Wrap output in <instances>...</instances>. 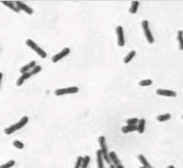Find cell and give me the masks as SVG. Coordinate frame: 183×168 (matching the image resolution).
Segmentation results:
<instances>
[{
  "label": "cell",
  "instance_id": "1",
  "mask_svg": "<svg viewBox=\"0 0 183 168\" xmlns=\"http://www.w3.org/2000/svg\"><path fill=\"white\" fill-rule=\"evenodd\" d=\"M28 121H29V118H28L27 116H25V117H23V118L18 121V123H16V124H12V125H10L9 127H7V128L4 130V133H5V134H7V135H10V134L14 133L15 132L18 131V130H20L21 128H23L25 125H26Z\"/></svg>",
  "mask_w": 183,
  "mask_h": 168
},
{
  "label": "cell",
  "instance_id": "2",
  "mask_svg": "<svg viewBox=\"0 0 183 168\" xmlns=\"http://www.w3.org/2000/svg\"><path fill=\"white\" fill-rule=\"evenodd\" d=\"M99 144H100V149L102 154H103V157L105 161L111 165V160L109 158V152H108V148H107V145H106V137L105 136H100L99 137Z\"/></svg>",
  "mask_w": 183,
  "mask_h": 168
},
{
  "label": "cell",
  "instance_id": "3",
  "mask_svg": "<svg viewBox=\"0 0 183 168\" xmlns=\"http://www.w3.org/2000/svg\"><path fill=\"white\" fill-rule=\"evenodd\" d=\"M141 27L143 29L144 34L146 36V40L149 44H154V38L153 36V33L150 30V26H149V21L144 19L141 21Z\"/></svg>",
  "mask_w": 183,
  "mask_h": 168
},
{
  "label": "cell",
  "instance_id": "4",
  "mask_svg": "<svg viewBox=\"0 0 183 168\" xmlns=\"http://www.w3.org/2000/svg\"><path fill=\"white\" fill-rule=\"evenodd\" d=\"M26 44L28 47H30L32 50H33L40 58H46V57H47V53H46L39 45H38L32 39H27L26 42Z\"/></svg>",
  "mask_w": 183,
  "mask_h": 168
},
{
  "label": "cell",
  "instance_id": "5",
  "mask_svg": "<svg viewBox=\"0 0 183 168\" xmlns=\"http://www.w3.org/2000/svg\"><path fill=\"white\" fill-rule=\"evenodd\" d=\"M79 91H80V89L77 86H70V87H66V88L57 89L55 91V95L59 97V96H63L66 94H75V93H78Z\"/></svg>",
  "mask_w": 183,
  "mask_h": 168
},
{
  "label": "cell",
  "instance_id": "6",
  "mask_svg": "<svg viewBox=\"0 0 183 168\" xmlns=\"http://www.w3.org/2000/svg\"><path fill=\"white\" fill-rule=\"evenodd\" d=\"M71 52V50L69 47H65L63 50H61V52H59L58 53L55 54L54 56L52 58V61L53 63H58V61H60L61 59H63L64 58H65L66 56H68Z\"/></svg>",
  "mask_w": 183,
  "mask_h": 168
},
{
  "label": "cell",
  "instance_id": "7",
  "mask_svg": "<svg viewBox=\"0 0 183 168\" xmlns=\"http://www.w3.org/2000/svg\"><path fill=\"white\" fill-rule=\"evenodd\" d=\"M116 33H117V39H118V45L122 47L125 45V36H124V29L121 26L116 27Z\"/></svg>",
  "mask_w": 183,
  "mask_h": 168
},
{
  "label": "cell",
  "instance_id": "8",
  "mask_svg": "<svg viewBox=\"0 0 183 168\" xmlns=\"http://www.w3.org/2000/svg\"><path fill=\"white\" fill-rule=\"evenodd\" d=\"M156 94L159 95V96L168 98H174L177 96V93L174 91L167 90V89H157L156 90Z\"/></svg>",
  "mask_w": 183,
  "mask_h": 168
},
{
  "label": "cell",
  "instance_id": "9",
  "mask_svg": "<svg viewBox=\"0 0 183 168\" xmlns=\"http://www.w3.org/2000/svg\"><path fill=\"white\" fill-rule=\"evenodd\" d=\"M15 4H16V5L18 6V8L20 10H24L25 12H26L29 15H31V14L33 13V10H32V8H31L30 6H28L26 4H25V3H23V2H21V1H16Z\"/></svg>",
  "mask_w": 183,
  "mask_h": 168
},
{
  "label": "cell",
  "instance_id": "10",
  "mask_svg": "<svg viewBox=\"0 0 183 168\" xmlns=\"http://www.w3.org/2000/svg\"><path fill=\"white\" fill-rule=\"evenodd\" d=\"M36 61L33 60V61H31L30 63L26 64V65H24L23 67H21L20 69V72L23 74V73H26V72H30V71H32L35 66H36Z\"/></svg>",
  "mask_w": 183,
  "mask_h": 168
},
{
  "label": "cell",
  "instance_id": "11",
  "mask_svg": "<svg viewBox=\"0 0 183 168\" xmlns=\"http://www.w3.org/2000/svg\"><path fill=\"white\" fill-rule=\"evenodd\" d=\"M96 159H97V166L98 168H105L104 166V157H103V154L101 152L100 150H98L96 152Z\"/></svg>",
  "mask_w": 183,
  "mask_h": 168
},
{
  "label": "cell",
  "instance_id": "12",
  "mask_svg": "<svg viewBox=\"0 0 183 168\" xmlns=\"http://www.w3.org/2000/svg\"><path fill=\"white\" fill-rule=\"evenodd\" d=\"M32 76V75L31 71H30V72L23 73V74L18 78V80H17V86H21L25 83V81L27 80L28 79H30Z\"/></svg>",
  "mask_w": 183,
  "mask_h": 168
},
{
  "label": "cell",
  "instance_id": "13",
  "mask_svg": "<svg viewBox=\"0 0 183 168\" xmlns=\"http://www.w3.org/2000/svg\"><path fill=\"white\" fill-rule=\"evenodd\" d=\"M4 5H5V6H7L8 8H10V10H12L13 11H15V12H19L20 11V10L18 9V6L16 5V4L14 3V2H12V1H2L1 2Z\"/></svg>",
  "mask_w": 183,
  "mask_h": 168
},
{
  "label": "cell",
  "instance_id": "14",
  "mask_svg": "<svg viewBox=\"0 0 183 168\" xmlns=\"http://www.w3.org/2000/svg\"><path fill=\"white\" fill-rule=\"evenodd\" d=\"M109 158L110 160H111V163H112L115 166H119V164H121L120 160H119L118 156H117V154L114 152H110Z\"/></svg>",
  "mask_w": 183,
  "mask_h": 168
},
{
  "label": "cell",
  "instance_id": "15",
  "mask_svg": "<svg viewBox=\"0 0 183 168\" xmlns=\"http://www.w3.org/2000/svg\"><path fill=\"white\" fill-rule=\"evenodd\" d=\"M138 159H139V161L141 163L142 166H144L145 168H153L152 167V166L150 165L149 161H147L146 158L143 154H139V155H138Z\"/></svg>",
  "mask_w": 183,
  "mask_h": 168
},
{
  "label": "cell",
  "instance_id": "16",
  "mask_svg": "<svg viewBox=\"0 0 183 168\" xmlns=\"http://www.w3.org/2000/svg\"><path fill=\"white\" fill-rule=\"evenodd\" d=\"M137 132L140 134H142V133L145 132V128H146V119L145 118H141V119H139V123L137 124Z\"/></svg>",
  "mask_w": 183,
  "mask_h": 168
},
{
  "label": "cell",
  "instance_id": "17",
  "mask_svg": "<svg viewBox=\"0 0 183 168\" xmlns=\"http://www.w3.org/2000/svg\"><path fill=\"white\" fill-rule=\"evenodd\" d=\"M138 127L137 125H125L121 128V131L123 133H133V132H136L137 131Z\"/></svg>",
  "mask_w": 183,
  "mask_h": 168
},
{
  "label": "cell",
  "instance_id": "18",
  "mask_svg": "<svg viewBox=\"0 0 183 168\" xmlns=\"http://www.w3.org/2000/svg\"><path fill=\"white\" fill-rule=\"evenodd\" d=\"M139 6H140V2H139V1H133L132 4H131L130 9H129L130 13H132V14H135V13L138 11Z\"/></svg>",
  "mask_w": 183,
  "mask_h": 168
},
{
  "label": "cell",
  "instance_id": "19",
  "mask_svg": "<svg viewBox=\"0 0 183 168\" xmlns=\"http://www.w3.org/2000/svg\"><path fill=\"white\" fill-rule=\"evenodd\" d=\"M136 56V52L135 51H131L130 52L128 53V55L125 57V58H124V63L125 64H128V63H130L133 59H134V58Z\"/></svg>",
  "mask_w": 183,
  "mask_h": 168
},
{
  "label": "cell",
  "instance_id": "20",
  "mask_svg": "<svg viewBox=\"0 0 183 168\" xmlns=\"http://www.w3.org/2000/svg\"><path fill=\"white\" fill-rule=\"evenodd\" d=\"M177 40L179 42V47L180 50L183 51V31L180 30L177 32Z\"/></svg>",
  "mask_w": 183,
  "mask_h": 168
},
{
  "label": "cell",
  "instance_id": "21",
  "mask_svg": "<svg viewBox=\"0 0 183 168\" xmlns=\"http://www.w3.org/2000/svg\"><path fill=\"white\" fill-rule=\"evenodd\" d=\"M171 114L170 113H165V114H160L157 117V120L159 122H166V121H168L170 118H171Z\"/></svg>",
  "mask_w": 183,
  "mask_h": 168
},
{
  "label": "cell",
  "instance_id": "22",
  "mask_svg": "<svg viewBox=\"0 0 183 168\" xmlns=\"http://www.w3.org/2000/svg\"><path fill=\"white\" fill-rule=\"evenodd\" d=\"M140 86L146 87V86H150L153 85V80H142L139 82Z\"/></svg>",
  "mask_w": 183,
  "mask_h": 168
},
{
  "label": "cell",
  "instance_id": "23",
  "mask_svg": "<svg viewBox=\"0 0 183 168\" xmlns=\"http://www.w3.org/2000/svg\"><path fill=\"white\" fill-rule=\"evenodd\" d=\"M90 161H91V158L90 156L86 155L85 157H83V161H82V166H81V168H87L89 164H90Z\"/></svg>",
  "mask_w": 183,
  "mask_h": 168
},
{
  "label": "cell",
  "instance_id": "24",
  "mask_svg": "<svg viewBox=\"0 0 183 168\" xmlns=\"http://www.w3.org/2000/svg\"><path fill=\"white\" fill-rule=\"evenodd\" d=\"M15 160H13V159H11V160H9V161H7V162H5L4 164H3V165H1L0 166V168H11L13 167L14 166H15Z\"/></svg>",
  "mask_w": 183,
  "mask_h": 168
},
{
  "label": "cell",
  "instance_id": "25",
  "mask_svg": "<svg viewBox=\"0 0 183 168\" xmlns=\"http://www.w3.org/2000/svg\"><path fill=\"white\" fill-rule=\"evenodd\" d=\"M12 145H13L14 147H16L17 149H19V150H22V149H24V147H25L24 143L19 141V140H14L13 143H12Z\"/></svg>",
  "mask_w": 183,
  "mask_h": 168
},
{
  "label": "cell",
  "instance_id": "26",
  "mask_svg": "<svg viewBox=\"0 0 183 168\" xmlns=\"http://www.w3.org/2000/svg\"><path fill=\"white\" fill-rule=\"evenodd\" d=\"M139 123V118H132L127 119V124L128 125H137Z\"/></svg>",
  "mask_w": 183,
  "mask_h": 168
},
{
  "label": "cell",
  "instance_id": "27",
  "mask_svg": "<svg viewBox=\"0 0 183 168\" xmlns=\"http://www.w3.org/2000/svg\"><path fill=\"white\" fill-rule=\"evenodd\" d=\"M82 161H83V157L79 156V157L77 158V160H76V163H75L74 168H81V166H82Z\"/></svg>",
  "mask_w": 183,
  "mask_h": 168
},
{
  "label": "cell",
  "instance_id": "28",
  "mask_svg": "<svg viewBox=\"0 0 183 168\" xmlns=\"http://www.w3.org/2000/svg\"><path fill=\"white\" fill-rule=\"evenodd\" d=\"M41 70H42V67H41L40 65H36V66L31 71V73H32V75H36L38 73H39V72L41 71Z\"/></svg>",
  "mask_w": 183,
  "mask_h": 168
},
{
  "label": "cell",
  "instance_id": "29",
  "mask_svg": "<svg viewBox=\"0 0 183 168\" xmlns=\"http://www.w3.org/2000/svg\"><path fill=\"white\" fill-rule=\"evenodd\" d=\"M2 80H3V73L0 72V88H1V82H2Z\"/></svg>",
  "mask_w": 183,
  "mask_h": 168
},
{
  "label": "cell",
  "instance_id": "30",
  "mask_svg": "<svg viewBox=\"0 0 183 168\" xmlns=\"http://www.w3.org/2000/svg\"><path fill=\"white\" fill-rule=\"evenodd\" d=\"M116 168H125V167H124V166H123L122 164H119V166H116Z\"/></svg>",
  "mask_w": 183,
  "mask_h": 168
},
{
  "label": "cell",
  "instance_id": "31",
  "mask_svg": "<svg viewBox=\"0 0 183 168\" xmlns=\"http://www.w3.org/2000/svg\"><path fill=\"white\" fill-rule=\"evenodd\" d=\"M109 168H116V166H114L113 164H111V165H110Z\"/></svg>",
  "mask_w": 183,
  "mask_h": 168
},
{
  "label": "cell",
  "instance_id": "32",
  "mask_svg": "<svg viewBox=\"0 0 183 168\" xmlns=\"http://www.w3.org/2000/svg\"><path fill=\"white\" fill-rule=\"evenodd\" d=\"M167 168H175L174 166H167Z\"/></svg>",
  "mask_w": 183,
  "mask_h": 168
},
{
  "label": "cell",
  "instance_id": "33",
  "mask_svg": "<svg viewBox=\"0 0 183 168\" xmlns=\"http://www.w3.org/2000/svg\"><path fill=\"white\" fill-rule=\"evenodd\" d=\"M140 168H145V167H144V166H141V167H140Z\"/></svg>",
  "mask_w": 183,
  "mask_h": 168
},
{
  "label": "cell",
  "instance_id": "34",
  "mask_svg": "<svg viewBox=\"0 0 183 168\" xmlns=\"http://www.w3.org/2000/svg\"><path fill=\"white\" fill-rule=\"evenodd\" d=\"M182 119H183V115H182Z\"/></svg>",
  "mask_w": 183,
  "mask_h": 168
}]
</instances>
